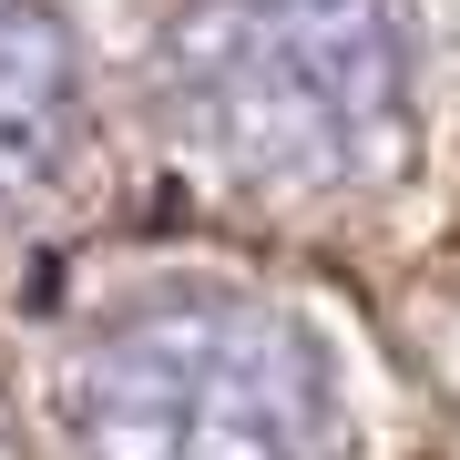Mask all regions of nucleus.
Returning a JSON list of instances; mask_svg holds the SVG:
<instances>
[{
	"label": "nucleus",
	"instance_id": "obj_1",
	"mask_svg": "<svg viewBox=\"0 0 460 460\" xmlns=\"http://www.w3.org/2000/svg\"><path fill=\"white\" fill-rule=\"evenodd\" d=\"M410 41L389 0H174L164 93L215 164L338 184L399 123Z\"/></svg>",
	"mask_w": 460,
	"mask_h": 460
},
{
	"label": "nucleus",
	"instance_id": "obj_2",
	"mask_svg": "<svg viewBox=\"0 0 460 460\" xmlns=\"http://www.w3.org/2000/svg\"><path fill=\"white\" fill-rule=\"evenodd\" d=\"M83 440L93 460H328L338 389L256 296H154L83 358Z\"/></svg>",
	"mask_w": 460,
	"mask_h": 460
},
{
	"label": "nucleus",
	"instance_id": "obj_3",
	"mask_svg": "<svg viewBox=\"0 0 460 460\" xmlns=\"http://www.w3.org/2000/svg\"><path fill=\"white\" fill-rule=\"evenodd\" d=\"M72 133V51L41 0H0V205L31 195Z\"/></svg>",
	"mask_w": 460,
	"mask_h": 460
}]
</instances>
